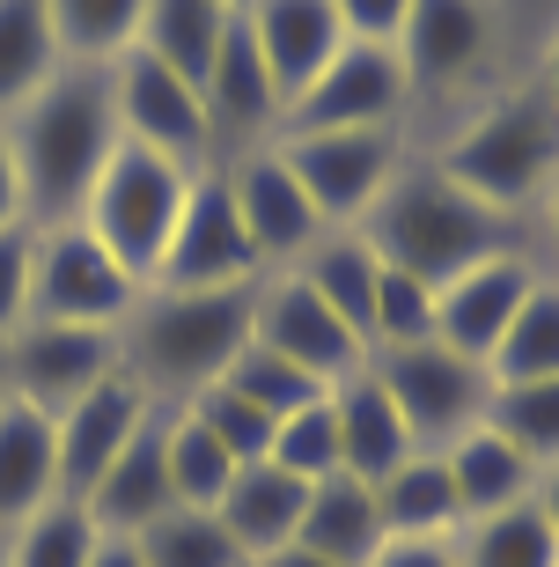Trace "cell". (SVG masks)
I'll return each instance as SVG.
<instances>
[{
    "mask_svg": "<svg viewBox=\"0 0 559 567\" xmlns=\"http://www.w3.org/2000/svg\"><path fill=\"white\" fill-rule=\"evenodd\" d=\"M118 141L125 133L118 111H111V82L96 66H60L8 126V147H15L22 169V207L44 214V221H82Z\"/></svg>",
    "mask_w": 559,
    "mask_h": 567,
    "instance_id": "cell-1",
    "label": "cell"
},
{
    "mask_svg": "<svg viewBox=\"0 0 559 567\" xmlns=\"http://www.w3.org/2000/svg\"><path fill=\"white\" fill-rule=\"evenodd\" d=\"M369 244L383 266L427 280V288H449L456 274H472L486 258L522 251V214L472 199L442 169H405L369 207Z\"/></svg>",
    "mask_w": 559,
    "mask_h": 567,
    "instance_id": "cell-2",
    "label": "cell"
},
{
    "mask_svg": "<svg viewBox=\"0 0 559 567\" xmlns=\"http://www.w3.org/2000/svg\"><path fill=\"white\" fill-rule=\"evenodd\" d=\"M250 310L258 288H147L118 332L125 369L147 383V399H199L250 347Z\"/></svg>",
    "mask_w": 559,
    "mask_h": 567,
    "instance_id": "cell-3",
    "label": "cell"
},
{
    "mask_svg": "<svg viewBox=\"0 0 559 567\" xmlns=\"http://www.w3.org/2000/svg\"><path fill=\"white\" fill-rule=\"evenodd\" d=\"M185 192H191L185 163H169V155H155L141 141H118L104 177H96V192H89V207H82V229L141 288H155L163 251H169V236H177V214H185Z\"/></svg>",
    "mask_w": 559,
    "mask_h": 567,
    "instance_id": "cell-4",
    "label": "cell"
},
{
    "mask_svg": "<svg viewBox=\"0 0 559 567\" xmlns=\"http://www.w3.org/2000/svg\"><path fill=\"white\" fill-rule=\"evenodd\" d=\"M435 169L449 185H464L472 199H486V207L522 214V199L559 169V111L530 104V96L478 111L472 126L449 141V155H442Z\"/></svg>",
    "mask_w": 559,
    "mask_h": 567,
    "instance_id": "cell-5",
    "label": "cell"
},
{
    "mask_svg": "<svg viewBox=\"0 0 559 567\" xmlns=\"http://www.w3.org/2000/svg\"><path fill=\"white\" fill-rule=\"evenodd\" d=\"M141 280L82 229V221H52L38 229V274H30V324H111L141 310Z\"/></svg>",
    "mask_w": 559,
    "mask_h": 567,
    "instance_id": "cell-6",
    "label": "cell"
},
{
    "mask_svg": "<svg viewBox=\"0 0 559 567\" xmlns=\"http://www.w3.org/2000/svg\"><path fill=\"white\" fill-rule=\"evenodd\" d=\"M280 163L294 169L302 199L317 207L324 229L369 221L383 185L397 177V126H346V133H288Z\"/></svg>",
    "mask_w": 559,
    "mask_h": 567,
    "instance_id": "cell-7",
    "label": "cell"
},
{
    "mask_svg": "<svg viewBox=\"0 0 559 567\" xmlns=\"http://www.w3.org/2000/svg\"><path fill=\"white\" fill-rule=\"evenodd\" d=\"M369 369H375V383L391 391V405L405 413V427H413L420 450H449L464 427L486 421V399H494L486 369H478V361H464V354H449L442 339L369 354Z\"/></svg>",
    "mask_w": 559,
    "mask_h": 567,
    "instance_id": "cell-8",
    "label": "cell"
},
{
    "mask_svg": "<svg viewBox=\"0 0 559 567\" xmlns=\"http://www.w3.org/2000/svg\"><path fill=\"white\" fill-rule=\"evenodd\" d=\"M258 274H266V258H258L244 214H236L228 177L221 169H191L185 214H177V236L163 251L155 288H258Z\"/></svg>",
    "mask_w": 559,
    "mask_h": 567,
    "instance_id": "cell-9",
    "label": "cell"
},
{
    "mask_svg": "<svg viewBox=\"0 0 559 567\" xmlns=\"http://www.w3.org/2000/svg\"><path fill=\"white\" fill-rule=\"evenodd\" d=\"M0 361H8V391L60 421L111 369H125V339L111 324H22L15 339H0Z\"/></svg>",
    "mask_w": 559,
    "mask_h": 567,
    "instance_id": "cell-10",
    "label": "cell"
},
{
    "mask_svg": "<svg viewBox=\"0 0 559 567\" xmlns=\"http://www.w3.org/2000/svg\"><path fill=\"white\" fill-rule=\"evenodd\" d=\"M250 339L266 347V354L294 361L302 377H317L324 391L346 377L369 369V347L353 324H339L332 302L310 288L302 274H280V280H258V310H250Z\"/></svg>",
    "mask_w": 559,
    "mask_h": 567,
    "instance_id": "cell-11",
    "label": "cell"
},
{
    "mask_svg": "<svg viewBox=\"0 0 559 567\" xmlns=\"http://www.w3.org/2000/svg\"><path fill=\"white\" fill-rule=\"evenodd\" d=\"M111 111H118V133L125 141L155 147V155H169V163H199L207 155V96L185 82V74H169L163 60H147V52H125L118 66H111Z\"/></svg>",
    "mask_w": 559,
    "mask_h": 567,
    "instance_id": "cell-12",
    "label": "cell"
},
{
    "mask_svg": "<svg viewBox=\"0 0 559 567\" xmlns=\"http://www.w3.org/2000/svg\"><path fill=\"white\" fill-rule=\"evenodd\" d=\"M405 66H397L391 44H346L324 74H317L280 126L288 133H346V126H397V104H405Z\"/></svg>",
    "mask_w": 559,
    "mask_h": 567,
    "instance_id": "cell-13",
    "label": "cell"
},
{
    "mask_svg": "<svg viewBox=\"0 0 559 567\" xmlns=\"http://www.w3.org/2000/svg\"><path fill=\"white\" fill-rule=\"evenodd\" d=\"M155 405L163 399H147V383L133 377V369H111L89 399H74L60 421H52V442H60V494L66 502H89V486L111 472V457L133 442V427H141Z\"/></svg>",
    "mask_w": 559,
    "mask_h": 567,
    "instance_id": "cell-14",
    "label": "cell"
},
{
    "mask_svg": "<svg viewBox=\"0 0 559 567\" xmlns=\"http://www.w3.org/2000/svg\"><path fill=\"white\" fill-rule=\"evenodd\" d=\"M530 288H538L530 251H508V258H486V266H472V274H456L449 288H435V339L449 347V354H464V361L486 369V354L500 347L508 317L522 310Z\"/></svg>",
    "mask_w": 559,
    "mask_h": 567,
    "instance_id": "cell-15",
    "label": "cell"
},
{
    "mask_svg": "<svg viewBox=\"0 0 559 567\" xmlns=\"http://www.w3.org/2000/svg\"><path fill=\"white\" fill-rule=\"evenodd\" d=\"M244 22H250V38H258V52H266V74H272V89H280V111L346 52V22H339L332 0H250Z\"/></svg>",
    "mask_w": 559,
    "mask_h": 567,
    "instance_id": "cell-16",
    "label": "cell"
},
{
    "mask_svg": "<svg viewBox=\"0 0 559 567\" xmlns=\"http://www.w3.org/2000/svg\"><path fill=\"white\" fill-rule=\"evenodd\" d=\"M228 192H236V214H244L250 244H258V258H302L324 244V221H317V207L302 199V185H294V169L280 163V147H258V155H244V163L228 169Z\"/></svg>",
    "mask_w": 559,
    "mask_h": 567,
    "instance_id": "cell-17",
    "label": "cell"
},
{
    "mask_svg": "<svg viewBox=\"0 0 559 567\" xmlns=\"http://www.w3.org/2000/svg\"><path fill=\"white\" fill-rule=\"evenodd\" d=\"M82 508L96 516V530H111V538H133V530H147L169 508V405H155V413L133 427V442L111 457L104 480L89 486Z\"/></svg>",
    "mask_w": 559,
    "mask_h": 567,
    "instance_id": "cell-18",
    "label": "cell"
},
{
    "mask_svg": "<svg viewBox=\"0 0 559 567\" xmlns=\"http://www.w3.org/2000/svg\"><path fill=\"white\" fill-rule=\"evenodd\" d=\"M332 421H339V472H353V480H369V486L391 480L397 464L420 450L405 413L391 405V391L375 383V369L332 383Z\"/></svg>",
    "mask_w": 559,
    "mask_h": 567,
    "instance_id": "cell-19",
    "label": "cell"
},
{
    "mask_svg": "<svg viewBox=\"0 0 559 567\" xmlns=\"http://www.w3.org/2000/svg\"><path fill=\"white\" fill-rule=\"evenodd\" d=\"M302 502H310V480H294V472H280L272 457H258V464H236V480H228L214 516H221V530L244 546V560H266V553L294 546Z\"/></svg>",
    "mask_w": 559,
    "mask_h": 567,
    "instance_id": "cell-20",
    "label": "cell"
},
{
    "mask_svg": "<svg viewBox=\"0 0 559 567\" xmlns=\"http://www.w3.org/2000/svg\"><path fill=\"white\" fill-rule=\"evenodd\" d=\"M60 494V442H52V413L8 399L0 405V530H15L22 516H38Z\"/></svg>",
    "mask_w": 559,
    "mask_h": 567,
    "instance_id": "cell-21",
    "label": "cell"
},
{
    "mask_svg": "<svg viewBox=\"0 0 559 567\" xmlns=\"http://www.w3.org/2000/svg\"><path fill=\"white\" fill-rule=\"evenodd\" d=\"M302 553H324L339 567H369V553L383 546V516H375V486L353 480V472H324L310 480V502H302V530H294Z\"/></svg>",
    "mask_w": 559,
    "mask_h": 567,
    "instance_id": "cell-22",
    "label": "cell"
},
{
    "mask_svg": "<svg viewBox=\"0 0 559 567\" xmlns=\"http://www.w3.org/2000/svg\"><path fill=\"white\" fill-rule=\"evenodd\" d=\"M391 52L405 82H449L486 52V8L478 0H413Z\"/></svg>",
    "mask_w": 559,
    "mask_h": 567,
    "instance_id": "cell-23",
    "label": "cell"
},
{
    "mask_svg": "<svg viewBox=\"0 0 559 567\" xmlns=\"http://www.w3.org/2000/svg\"><path fill=\"white\" fill-rule=\"evenodd\" d=\"M375 516H383V538H456L464 508H456L442 450H413L391 480H375Z\"/></svg>",
    "mask_w": 559,
    "mask_h": 567,
    "instance_id": "cell-24",
    "label": "cell"
},
{
    "mask_svg": "<svg viewBox=\"0 0 559 567\" xmlns=\"http://www.w3.org/2000/svg\"><path fill=\"white\" fill-rule=\"evenodd\" d=\"M442 464H449V486H456L464 524H472V516H494V508H508V502H522V494L538 486V472L522 464V450L508 435H494L486 421L464 427V435L442 450Z\"/></svg>",
    "mask_w": 559,
    "mask_h": 567,
    "instance_id": "cell-25",
    "label": "cell"
},
{
    "mask_svg": "<svg viewBox=\"0 0 559 567\" xmlns=\"http://www.w3.org/2000/svg\"><path fill=\"white\" fill-rule=\"evenodd\" d=\"M228 22L236 16H221L214 0H147L141 8V44H133V52L163 60L169 74H185L191 89H207V66H214V52H221Z\"/></svg>",
    "mask_w": 559,
    "mask_h": 567,
    "instance_id": "cell-26",
    "label": "cell"
},
{
    "mask_svg": "<svg viewBox=\"0 0 559 567\" xmlns=\"http://www.w3.org/2000/svg\"><path fill=\"white\" fill-rule=\"evenodd\" d=\"M60 30L44 0H0V118L22 111L52 74H60Z\"/></svg>",
    "mask_w": 559,
    "mask_h": 567,
    "instance_id": "cell-27",
    "label": "cell"
},
{
    "mask_svg": "<svg viewBox=\"0 0 559 567\" xmlns=\"http://www.w3.org/2000/svg\"><path fill=\"white\" fill-rule=\"evenodd\" d=\"M199 96H207V118H228V126H266V118H280V89H272L266 52H258L244 16L228 22V38H221V52H214Z\"/></svg>",
    "mask_w": 559,
    "mask_h": 567,
    "instance_id": "cell-28",
    "label": "cell"
},
{
    "mask_svg": "<svg viewBox=\"0 0 559 567\" xmlns=\"http://www.w3.org/2000/svg\"><path fill=\"white\" fill-rule=\"evenodd\" d=\"M294 274L310 280L324 302H332V317L339 324H353L361 332V347H369V317H375V274H383V258H375V244L369 236H353V229H339V236H324L317 251H302V266Z\"/></svg>",
    "mask_w": 559,
    "mask_h": 567,
    "instance_id": "cell-29",
    "label": "cell"
},
{
    "mask_svg": "<svg viewBox=\"0 0 559 567\" xmlns=\"http://www.w3.org/2000/svg\"><path fill=\"white\" fill-rule=\"evenodd\" d=\"M456 567H559V538L538 516V502L522 494V502L472 516L456 530Z\"/></svg>",
    "mask_w": 559,
    "mask_h": 567,
    "instance_id": "cell-30",
    "label": "cell"
},
{
    "mask_svg": "<svg viewBox=\"0 0 559 567\" xmlns=\"http://www.w3.org/2000/svg\"><path fill=\"white\" fill-rule=\"evenodd\" d=\"M538 377H559V288L538 280L522 295V310L508 317L500 347L486 354V383H538Z\"/></svg>",
    "mask_w": 559,
    "mask_h": 567,
    "instance_id": "cell-31",
    "label": "cell"
},
{
    "mask_svg": "<svg viewBox=\"0 0 559 567\" xmlns=\"http://www.w3.org/2000/svg\"><path fill=\"white\" fill-rule=\"evenodd\" d=\"M96 538H104V530H96V516H89L82 502H66V494H52L38 516H22V524L8 530L0 567H89Z\"/></svg>",
    "mask_w": 559,
    "mask_h": 567,
    "instance_id": "cell-32",
    "label": "cell"
},
{
    "mask_svg": "<svg viewBox=\"0 0 559 567\" xmlns=\"http://www.w3.org/2000/svg\"><path fill=\"white\" fill-rule=\"evenodd\" d=\"M133 546L141 567H250L214 508H163L147 530H133Z\"/></svg>",
    "mask_w": 559,
    "mask_h": 567,
    "instance_id": "cell-33",
    "label": "cell"
},
{
    "mask_svg": "<svg viewBox=\"0 0 559 567\" xmlns=\"http://www.w3.org/2000/svg\"><path fill=\"white\" fill-rule=\"evenodd\" d=\"M52 8V30H60V52L66 60H125L141 44V8L147 0H44Z\"/></svg>",
    "mask_w": 559,
    "mask_h": 567,
    "instance_id": "cell-34",
    "label": "cell"
},
{
    "mask_svg": "<svg viewBox=\"0 0 559 567\" xmlns=\"http://www.w3.org/2000/svg\"><path fill=\"white\" fill-rule=\"evenodd\" d=\"M486 427L516 442L530 472L559 464V377H538V383H500L494 399H486Z\"/></svg>",
    "mask_w": 559,
    "mask_h": 567,
    "instance_id": "cell-35",
    "label": "cell"
},
{
    "mask_svg": "<svg viewBox=\"0 0 559 567\" xmlns=\"http://www.w3.org/2000/svg\"><path fill=\"white\" fill-rule=\"evenodd\" d=\"M228 480H236V457L185 405H169V508H221Z\"/></svg>",
    "mask_w": 559,
    "mask_h": 567,
    "instance_id": "cell-36",
    "label": "cell"
},
{
    "mask_svg": "<svg viewBox=\"0 0 559 567\" xmlns=\"http://www.w3.org/2000/svg\"><path fill=\"white\" fill-rule=\"evenodd\" d=\"M221 383L236 391V399H250V405H258V413H266L272 427L288 421V413H302V405H317V399H324V383H317V377H302L294 361L266 354L258 339H250L244 354L228 361V377H221Z\"/></svg>",
    "mask_w": 559,
    "mask_h": 567,
    "instance_id": "cell-37",
    "label": "cell"
},
{
    "mask_svg": "<svg viewBox=\"0 0 559 567\" xmlns=\"http://www.w3.org/2000/svg\"><path fill=\"white\" fill-rule=\"evenodd\" d=\"M435 339V288L413 274L383 266L375 274V317H369V354H391V347H427Z\"/></svg>",
    "mask_w": 559,
    "mask_h": 567,
    "instance_id": "cell-38",
    "label": "cell"
},
{
    "mask_svg": "<svg viewBox=\"0 0 559 567\" xmlns=\"http://www.w3.org/2000/svg\"><path fill=\"white\" fill-rule=\"evenodd\" d=\"M185 413H191L199 427H207V435L221 442V450H228L236 464H258V457H272V421H266V413H258L250 399H236L228 383H207L199 399H185Z\"/></svg>",
    "mask_w": 559,
    "mask_h": 567,
    "instance_id": "cell-39",
    "label": "cell"
},
{
    "mask_svg": "<svg viewBox=\"0 0 559 567\" xmlns=\"http://www.w3.org/2000/svg\"><path fill=\"white\" fill-rule=\"evenodd\" d=\"M272 464L280 472H294V480H324V472H339V421H332V391L317 405H302V413H288V421L272 427Z\"/></svg>",
    "mask_w": 559,
    "mask_h": 567,
    "instance_id": "cell-40",
    "label": "cell"
},
{
    "mask_svg": "<svg viewBox=\"0 0 559 567\" xmlns=\"http://www.w3.org/2000/svg\"><path fill=\"white\" fill-rule=\"evenodd\" d=\"M30 274H38V229L15 221V229H0V339L30 324Z\"/></svg>",
    "mask_w": 559,
    "mask_h": 567,
    "instance_id": "cell-41",
    "label": "cell"
},
{
    "mask_svg": "<svg viewBox=\"0 0 559 567\" xmlns=\"http://www.w3.org/2000/svg\"><path fill=\"white\" fill-rule=\"evenodd\" d=\"M332 8H339V22H346V44H397L413 0H332Z\"/></svg>",
    "mask_w": 559,
    "mask_h": 567,
    "instance_id": "cell-42",
    "label": "cell"
},
{
    "mask_svg": "<svg viewBox=\"0 0 559 567\" xmlns=\"http://www.w3.org/2000/svg\"><path fill=\"white\" fill-rule=\"evenodd\" d=\"M369 567H456V538H383Z\"/></svg>",
    "mask_w": 559,
    "mask_h": 567,
    "instance_id": "cell-43",
    "label": "cell"
},
{
    "mask_svg": "<svg viewBox=\"0 0 559 567\" xmlns=\"http://www.w3.org/2000/svg\"><path fill=\"white\" fill-rule=\"evenodd\" d=\"M15 221H30V207H22V169L8 147V126H0V229H15Z\"/></svg>",
    "mask_w": 559,
    "mask_h": 567,
    "instance_id": "cell-44",
    "label": "cell"
},
{
    "mask_svg": "<svg viewBox=\"0 0 559 567\" xmlns=\"http://www.w3.org/2000/svg\"><path fill=\"white\" fill-rule=\"evenodd\" d=\"M89 567H141V546H133V538H96V553H89Z\"/></svg>",
    "mask_w": 559,
    "mask_h": 567,
    "instance_id": "cell-45",
    "label": "cell"
},
{
    "mask_svg": "<svg viewBox=\"0 0 559 567\" xmlns=\"http://www.w3.org/2000/svg\"><path fill=\"white\" fill-rule=\"evenodd\" d=\"M530 502H538V516L552 524V538H559V464H545V472H538V486H530Z\"/></svg>",
    "mask_w": 559,
    "mask_h": 567,
    "instance_id": "cell-46",
    "label": "cell"
},
{
    "mask_svg": "<svg viewBox=\"0 0 559 567\" xmlns=\"http://www.w3.org/2000/svg\"><path fill=\"white\" fill-rule=\"evenodd\" d=\"M250 567H339V560H324V553H302V546H280V553H266V560H250Z\"/></svg>",
    "mask_w": 559,
    "mask_h": 567,
    "instance_id": "cell-47",
    "label": "cell"
},
{
    "mask_svg": "<svg viewBox=\"0 0 559 567\" xmlns=\"http://www.w3.org/2000/svg\"><path fill=\"white\" fill-rule=\"evenodd\" d=\"M545 104L559 111V38H552V52H545Z\"/></svg>",
    "mask_w": 559,
    "mask_h": 567,
    "instance_id": "cell-48",
    "label": "cell"
},
{
    "mask_svg": "<svg viewBox=\"0 0 559 567\" xmlns=\"http://www.w3.org/2000/svg\"><path fill=\"white\" fill-rule=\"evenodd\" d=\"M214 8H221V16H250V0H214Z\"/></svg>",
    "mask_w": 559,
    "mask_h": 567,
    "instance_id": "cell-49",
    "label": "cell"
},
{
    "mask_svg": "<svg viewBox=\"0 0 559 567\" xmlns=\"http://www.w3.org/2000/svg\"><path fill=\"white\" fill-rule=\"evenodd\" d=\"M8 399H15V391H8V361H0V405H8Z\"/></svg>",
    "mask_w": 559,
    "mask_h": 567,
    "instance_id": "cell-50",
    "label": "cell"
},
{
    "mask_svg": "<svg viewBox=\"0 0 559 567\" xmlns=\"http://www.w3.org/2000/svg\"><path fill=\"white\" fill-rule=\"evenodd\" d=\"M552 236H559V177H552Z\"/></svg>",
    "mask_w": 559,
    "mask_h": 567,
    "instance_id": "cell-51",
    "label": "cell"
}]
</instances>
